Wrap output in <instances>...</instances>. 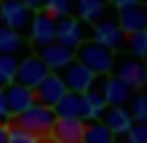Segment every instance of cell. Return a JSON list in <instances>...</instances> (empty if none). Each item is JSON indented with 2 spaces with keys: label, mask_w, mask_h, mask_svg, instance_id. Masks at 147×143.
Returning <instances> with one entry per match:
<instances>
[{
  "label": "cell",
  "mask_w": 147,
  "mask_h": 143,
  "mask_svg": "<svg viewBox=\"0 0 147 143\" xmlns=\"http://www.w3.org/2000/svg\"><path fill=\"white\" fill-rule=\"evenodd\" d=\"M74 59L79 64H84L93 77H108L110 69L115 67L113 52L105 49V47H100V44H96V42H84L81 47H76Z\"/></svg>",
  "instance_id": "6da1fadb"
},
{
  "label": "cell",
  "mask_w": 147,
  "mask_h": 143,
  "mask_svg": "<svg viewBox=\"0 0 147 143\" xmlns=\"http://www.w3.org/2000/svg\"><path fill=\"white\" fill-rule=\"evenodd\" d=\"M12 121H15L17 128H22V131H27V133H32V136L39 138V136L52 133V126H54V121H57V116H54V111L47 109V106L32 104L27 111L12 116Z\"/></svg>",
  "instance_id": "7a4b0ae2"
},
{
  "label": "cell",
  "mask_w": 147,
  "mask_h": 143,
  "mask_svg": "<svg viewBox=\"0 0 147 143\" xmlns=\"http://www.w3.org/2000/svg\"><path fill=\"white\" fill-rule=\"evenodd\" d=\"M32 15H34V12H32L30 8H25L20 0H3V3H0V20H3L5 27H10V30H15V32L30 30Z\"/></svg>",
  "instance_id": "3957f363"
},
{
  "label": "cell",
  "mask_w": 147,
  "mask_h": 143,
  "mask_svg": "<svg viewBox=\"0 0 147 143\" xmlns=\"http://www.w3.org/2000/svg\"><path fill=\"white\" fill-rule=\"evenodd\" d=\"M59 77H61L66 91H74V94H84V91H88L91 86L96 84V77L91 74L84 64H79L76 59H74L71 64H66V67L59 72Z\"/></svg>",
  "instance_id": "277c9868"
},
{
  "label": "cell",
  "mask_w": 147,
  "mask_h": 143,
  "mask_svg": "<svg viewBox=\"0 0 147 143\" xmlns=\"http://www.w3.org/2000/svg\"><path fill=\"white\" fill-rule=\"evenodd\" d=\"M34 101L39 106H47V109H52L54 104H57L59 99H61L64 94H66V86H64L61 77H59V72H49L47 77H44L39 84L34 86Z\"/></svg>",
  "instance_id": "5b68a950"
},
{
  "label": "cell",
  "mask_w": 147,
  "mask_h": 143,
  "mask_svg": "<svg viewBox=\"0 0 147 143\" xmlns=\"http://www.w3.org/2000/svg\"><path fill=\"white\" fill-rule=\"evenodd\" d=\"M47 74H49V69L44 67V62L32 54V57H25L22 62H17L15 84H22V86H27V89H34Z\"/></svg>",
  "instance_id": "8992f818"
},
{
  "label": "cell",
  "mask_w": 147,
  "mask_h": 143,
  "mask_svg": "<svg viewBox=\"0 0 147 143\" xmlns=\"http://www.w3.org/2000/svg\"><path fill=\"white\" fill-rule=\"evenodd\" d=\"M93 42L100 44V47H105V49H110V52H115V49L123 47L125 35H123V30L118 27L115 20H110V17L103 20V17H100V20L96 22V27H93Z\"/></svg>",
  "instance_id": "52a82bcc"
},
{
  "label": "cell",
  "mask_w": 147,
  "mask_h": 143,
  "mask_svg": "<svg viewBox=\"0 0 147 143\" xmlns=\"http://www.w3.org/2000/svg\"><path fill=\"white\" fill-rule=\"evenodd\" d=\"M74 54H76V49H69V47H64V44H59V42H52V44L39 47V54H37V57L44 62V67H47L49 72H61L66 64L74 62Z\"/></svg>",
  "instance_id": "ba28073f"
},
{
  "label": "cell",
  "mask_w": 147,
  "mask_h": 143,
  "mask_svg": "<svg viewBox=\"0 0 147 143\" xmlns=\"http://www.w3.org/2000/svg\"><path fill=\"white\" fill-rule=\"evenodd\" d=\"M86 133L84 118H57L52 126V136L57 143H81Z\"/></svg>",
  "instance_id": "9c48e42d"
},
{
  "label": "cell",
  "mask_w": 147,
  "mask_h": 143,
  "mask_svg": "<svg viewBox=\"0 0 147 143\" xmlns=\"http://www.w3.org/2000/svg\"><path fill=\"white\" fill-rule=\"evenodd\" d=\"M30 37L37 47H44V44H52L57 40V20L47 17L42 10L32 15L30 22Z\"/></svg>",
  "instance_id": "30bf717a"
},
{
  "label": "cell",
  "mask_w": 147,
  "mask_h": 143,
  "mask_svg": "<svg viewBox=\"0 0 147 143\" xmlns=\"http://www.w3.org/2000/svg\"><path fill=\"white\" fill-rule=\"evenodd\" d=\"M54 42L64 44L69 49H76L84 44V25L81 20H74V17H61L57 20V40Z\"/></svg>",
  "instance_id": "8fae6325"
},
{
  "label": "cell",
  "mask_w": 147,
  "mask_h": 143,
  "mask_svg": "<svg viewBox=\"0 0 147 143\" xmlns=\"http://www.w3.org/2000/svg\"><path fill=\"white\" fill-rule=\"evenodd\" d=\"M115 77L120 81H125L130 89H140V86H145L147 81V69L145 64L140 62V59H120L115 67Z\"/></svg>",
  "instance_id": "7c38bea8"
},
{
  "label": "cell",
  "mask_w": 147,
  "mask_h": 143,
  "mask_svg": "<svg viewBox=\"0 0 147 143\" xmlns=\"http://www.w3.org/2000/svg\"><path fill=\"white\" fill-rule=\"evenodd\" d=\"M3 94H5V101H7V106H10L12 116L27 111L32 104H37V101H34V91L27 89V86H22V84H15V81L7 84L5 89H3Z\"/></svg>",
  "instance_id": "4fadbf2b"
},
{
  "label": "cell",
  "mask_w": 147,
  "mask_h": 143,
  "mask_svg": "<svg viewBox=\"0 0 147 143\" xmlns=\"http://www.w3.org/2000/svg\"><path fill=\"white\" fill-rule=\"evenodd\" d=\"M98 91L103 94L105 104H110V106H125L130 101V96H132V89L125 81H120L118 77H105Z\"/></svg>",
  "instance_id": "5bb4252c"
},
{
  "label": "cell",
  "mask_w": 147,
  "mask_h": 143,
  "mask_svg": "<svg viewBox=\"0 0 147 143\" xmlns=\"http://www.w3.org/2000/svg\"><path fill=\"white\" fill-rule=\"evenodd\" d=\"M105 109H108V104H105L103 94H100L96 86H91L88 91L81 94V118H84L86 123L88 121H98V118L103 116Z\"/></svg>",
  "instance_id": "9a60e30c"
},
{
  "label": "cell",
  "mask_w": 147,
  "mask_h": 143,
  "mask_svg": "<svg viewBox=\"0 0 147 143\" xmlns=\"http://www.w3.org/2000/svg\"><path fill=\"white\" fill-rule=\"evenodd\" d=\"M118 27L123 30V35H132V32H142L147 27V12L142 5L135 8H125V10H118Z\"/></svg>",
  "instance_id": "2e32d148"
},
{
  "label": "cell",
  "mask_w": 147,
  "mask_h": 143,
  "mask_svg": "<svg viewBox=\"0 0 147 143\" xmlns=\"http://www.w3.org/2000/svg\"><path fill=\"white\" fill-rule=\"evenodd\" d=\"M100 118H103L105 128H108L113 136H125L127 128L132 126V116H130V111H127L125 106H110V109L103 111Z\"/></svg>",
  "instance_id": "e0dca14e"
},
{
  "label": "cell",
  "mask_w": 147,
  "mask_h": 143,
  "mask_svg": "<svg viewBox=\"0 0 147 143\" xmlns=\"http://www.w3.org/2000/svg\"><path fill=\"white\" fill-rule=\"evenodd\" d=\"M57 118H81V94L66 91L57 104L52 106Z\"/></svg>",
  "instance_id": "ac0fdd59"
},
{
  "label": "cell",
  "mask_w": 147,
  "mask_h": 143,
  "mask_svg": "<svg viewBox=\"0 0 147 143\" xmlns=\"http://www.w3.org/2000/svg\"><path fill=\"white\" fill-rule=\"evenodd\" d=\"M74 10L79 12L81 22H98L105 15V0H76Z\"/></svg>",
  "instance_id": "d6986e66"
},
{
  "label": "cell",
  "mask_w": 147,
  "mask_h": 143,
  "mask_svg": "<svg viewBox=\"0 0 147 143\" xmlns=\"http://www.w3.org/2000/svg\"><path fill=\"white\" fill-rule=\"evenodd\" d=\"M22 47H25V40H22L20 32L0 25V54H15V52H20Z\"/></svg>",
  "instance_id": "ffe728a7"
},
{
  "label": "cell",
  "mask_w": 147,
  "mask_h": 143,
  "mask_svg": "<svg viewBox=\"0 0 147 143\" xmlns=\"http://www.w3.org/2000/svg\"><path fill=\"white\" fill-rule=\"evenodd\" d=\"M74 3L76 0H44L42 12L52 20H61V17H69L74 10Z\"/></svg>",
  "instance_id": "44dd1931"
},
{
  "label": "cell",
  "mask_w": 147,
  "mask_h": 143,
  "mask_svg": "<svg viewBox=\"0 0 147 143\" xmlns=\"http://www.w3.org/2000/svg\"><path fill=\"white\" fill-rule=\"evenodd\" d=\"M113 141H115V136L105 128V123L93 121L91 126L86 123V133H84V141L81 143H113Z\"/></svg>",
  "instance_id": "7402d4cb"
},
{
  "label": "cell",
  "mask_w": 147,
  "mask_h": 143,
  "mask_svg": "<svg viewBox=\"0 0 147 143\" xmlns=\"http://www.w3.org/2000/svg\"><path fill=\"white\" fill-rule=\"evenodd\" d=\"M17 62H20V59H17L15 54H0V86H7V84L15 81Z\"/></svg>",
  "instance_id": "603a6c76"
},
{
  "label": "cell",
  "mask_w": 147,
  "mask_h": 143,
  "mask_svg": "<svg viewBox=\"0 0 147 143\" xmlns=\"http://www.w3.org/2000/svg\"><path fill=\"white\" fill-rule=\"evenodd\" d=\"M127 104H130V109H127V111H130L132 121L142 123V121L147 118V96H145V94H132Z\"/></svg>",
  "instance_id": "cb8c5ba5"
},
{
  "label": "cell",
  "mask_w": 147,
  "mask_h": 143,
  "mask_svg": "<svg viewBox=\"0 0 147 143\" xmlns=\"http://www.w3.org/2000/svg\"><path fill=\"white\" fill-rule=\"evenodd\" d=\"M127 49H130L132 54H135V59L145 57L147 54V32H132V35H127Z\"/></svg>",
  "instance_id": "d4e9b609"
},
{
  "label": "cell",
  "mask_w": 147,
  "mask_h": 143,
  "mask_svg": "<svg viewBox=\"0 0 147 143\" xmlns=\"http://www.w3.org/2000/svg\"><path fill=\"white\" fill-rule=\"evenodd\" d=\"M7 143H37V136H32L17 126H7Z\"/></svg>",
  "instance_id": "484cf974"
},
{
  "label": "cell",
  "mask_w": 147,
  "mask_h": 143,
  "mask_svg": "<svg viewBox=\"0 0 147 143\" xmlns=\"http://www.w3.org/2000/svg\"><path fill=\"white\" fill-rule=\"evenodd\" d=\"M125 136H127V143H147V126L145 123H132Z\"/></svg>",
  "instance_id": "4316f807"
},
{
  "label": "cell",
  "mask_w": 147,
  "mask_h": 143,
  "mask_svg": "<svg viewBox=\"0 0 147 143\" xmlns=\"http://www.w3.org/2000/svg\"><path fill=\"white\" fill-rule=\"evenodd\" d=\"M10 121H12L10 106H7V101H5V94H3V89H0V126H10Z\"/></svg>",
  "instance_id": "83f0119b"
},
{
  "label": "cell",
  "mask_w": 147,
  "mask_h": 143,
  "mask_svg": "<svg viewBox=\"0 0 147 143\" xmlns=\"http://www.w3.org/2000/svg\"><path fill=\"white\" fill-rule=\"evenodd\" d=\"M142 0H113V5L118 8V10H125V8H135V5H140Z\"/></svg>",
  "instance_id": "f1b7e54d"
},
{
  "label": "cell",
  "mask_w": 147,
  "mask_h": 143,
  "mask_svg": "<svg viewBox=\"0 0 147 143\" xmlns=\"http://www.w3.org/2000/svg\"><path fill=\"white\" fill-rule=\"evenodd\" d=\"M20 3L25 8H30L32 12H39V10H42V5H44V0H20Z\"/></svg>",
  "instance_id": "f546056e"
},
{
  "label": "cell",
  "mask_w": 147,
  "mask_h": 143,
  "mask_svg": "<svg viewBox=\"0 0 147 143\" xmlns=\"http://www.w3.org/2000/svg\"><path fill=\"white\" fill-rule=\"evenodd\" d=\"M0 143H7V126H0Z\"/></svg>",
  "instance_id": "4dcf8cb0"
},
{
  "label": "cell",
  "mask_w": 147,
  "mask_h": 143,
  "mask_svg": "<svg viewBox=\"0 0 147 143\" xmlns=\"http://www.w3.org/2000/svg\"><path fill=\"white\" fill-rule=\"evenodd\" d=\"M0 3H3V0H0Z\"/></svg>",
  "instance_id": "1f68e13d"
},
{
  "label": "cell",
  "mask_w": 147,
  "mask_h": 143,
  "mask_svg": "<svg viewBox=\"0 0 147 143\" xmlns=\"http://www.w3.org/2000/svg\"><path fill=\"white\" fill-rule=\"evenodd\" d=\"M113 143H115V141H113Z\"/></svg>",
  "instance_id": "d6a6232c"
}]
</instances>
